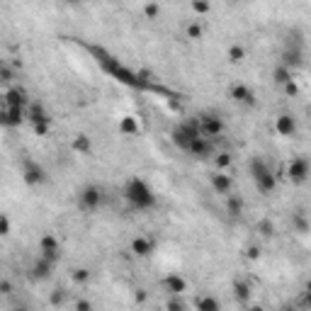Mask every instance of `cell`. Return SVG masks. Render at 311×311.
<instances>
[{"instance_id":"obj_20","label":"cell","mask_w":311,"mask_h":311,"mask_svg":"<svg viewBox=\"0 0 311 311\" xmlns=\"http://www.w3.org/2000/svg\"><path fill=\"white\" fill-rule=\"evenodd\" d=\"M117 132L122 134V136H139V132H141V124H139V119H136V117H132V114H124L122 119H119V124H117Z\"/></svg>"},{"instance_id":"obj_15","label":"cell","mask_w":311,"mask_h":311,"mask_svg":"<svg viewBox=\"0 0 311 311\" xmlns=\"http://www.w3.org/2000/svg\"><path fill=\"white\" fill-rule=\"evenodd\" d=\"M209 185L214 188L216 195L229 197V195H231V190H233V180H231V175H224L222 170H219V173H211L209 175Z\"/></svg>"},{"instance_id":"obj_33","label":"cell","mask_w":311,"mask_h":311,"mask_svg":"<svg viewBox=\"0 0 311 311\" xmlns=\"http://www.w3.org/2000/svg\"><path fill=\"white\" fill-rule=\"evenodd\" d=\"M190 10L195 12V15H207V12L211 10V5L207 0H192V3H190Z\"/></svg>"},{"instance_id":"obj_48","label":"cell","mask_w":311,"mask_h":311,"mask_svg":"<svg viewBox=\"0 0 311 311\" xmlns=\"http://www.w3.org/2000/svg\"><path fill=\"white\" fill-rule=\"evenodd\" d=\"M12 311H29V309H27V306H15Z\"/></svg>"},{"instance_id":"obj_41","label":"cell","mask_w":311,"mask_h":311,"mask_svg":"<svg viewBox=\"0 0 311 311\" xmlns=\"http://www.w3.org/2000/svg\"><path fill=\"white\" fill-rule=\"evenodd\" d=\"M282 90H285V95H289V98H297V95H299V85H297L294 80H292V83H287Z\"/></svg>"},{"instance_id":"obj_1","label":"cell","mask_w":311,"mask_h":311,"mask_svg":"<svg viewBox=\"0 0 311 311\" xmlns=\"http://www.w3.org/2000/svg\"><path fill=\"white\" fill-rule=\"evenodd\" d=\"M88 49L92 51V56L100 61V66L110 73L112 78H117L119 83H124V85H129V88H139V90H148V88H153L151 83H146L144 78L139 76V73H134L132 68H127L122 64V61H117L112 54H107L105 49H100V46H95V44H88Z\"/></svg>"},{"instance_id":"obj_10","label":"cell","mask_w":311,"mask_h":311,"mask_svg":"<svg viewBox=\"0 0 311 311\" xmlns=\"http://www.w3.org/2000/svg\"><path fill=\"white\" fill-rule=\"evenodd\" d=\"M282 64H285L287 68H292V71H294V68H299L301 64H304V58H301V42H299V39H294V42L289 39V42H287L285 51H282Z\"/></svg>"},{"instance_id":"obj_5","label":"cell","mask_w":311,"mask_h":311,"mask_svg":"<svg viewBox=\"0 0 311 311\" xmlns=\"http://www.w3.org/2000/svg\"><path fill=\"white\" fill-rule=\"evenodd\" d=\"M311 178V163L304 156H297L287 163V180L292 185H304Z\"/></svg>"},{"instance_id":"obj_39","label":"cell","mask_w":311,"mask_h":311,"mask_svg":"<svg viewBox=\"0 0 311 311\" xmlns=\"http://www.w3.org/2000/svg\"><path fill=\"white\" fill-rule=\"evenodd\" d=\"M0 236H10V216L0 214Z\"/></svg>"},{"instance_id":"obj_28","label":"cell","mask_w":311,"mask_h":311,"mask_svg":"<svg viewBox=\"0 0 311 311\" xmlns=\"http://www.w3.org/2000/svg\"><path fill=\"white\" fill-rule=\"evenodd\" d=\"M226 56H229V64H243L245 49L241 44H231L229 46V51H226Z\"/></svg>"},{"instance_id":"obj_16","label":"cell","mask_w":311,"mask_h":311,"mask_svg":"<svg viewBox=\"0 0 311 311\" xmlns=\"http://www.w3.org/2000/svg\"><path fill=\"white\" fill-rule=\"evenodd\" d=\"M163 289L170 292V297H180V294L188 289V279L175 275V272H173V275H166V277H163Z\"/></svg>"},{"instance_id":"obj_30","label":"cell","mask_w":311,"mask_h":311,"mask_svg":"<svg viewBox=\"0 0 311 311\" xmlns=\"http://www.w3.org/2000/svg\"><path fill=\"white\" fill-rule=\"evenodd\" d=\"M202 34H204V27H202L197 20L185 24V37H188V39H202Z\"/></svg>"},{"instance_id":"obj_45","label":"cell","mask_w":311,"mask_h":311,"mask_svg":"<svg viewBox=\"0 0 311 311\" xmlns=\"http://www.w3.org/2000/svg\"><path fill=\"white\" fill-rule=\"evenodd\" d=\"M248 311H265V306H260V304H248Z\"/></svg>"},{"instance_id":"obj_19","label":"cell","mask_w":311,"mask_h":311,"mask_svg":"<svg viewBox=\"0 0 311 311\" xmlns=\"http://www.w3.org/2000/svg\"><path fill=\"white\" fill-rule=\"evenodd\" d=\"M27 119L32 124H51V117H49V112L44 110L42 102H32L27 107Z\"/></svg>"},{"instance_id":"obj_11","label":"cell","mask_w":311,"mask_h":311,"mask_svg":"<svg viewBox=\"0 0 311 311\" xmlns=\"http://www.w3.org/2000/svg\"><path fill=\"white\" fill-rule=\"evenodd\" d=\"M3 100H5L8 107H24V110H27V107L32 105L29 95H27V90L20 88V85H17V88L5 90V92H3Z\"/></svg>"},{"instance_id":"obj_6","label":"cell","mask_w":311,"mask_h":311,"mask_svg":"<svg viewBox=\"0 0 311 311\" xmlns=\"http://www.w3.org/2000/svg\"><path fill=\"white\" fill-rule=\"evenodd\" d=\"M102 200H105V195H102V188H98V185H85V188L78 192V207L83 211L100 209Z\"/></svg>"},{"instance_id":"obj_37","label":"cell","mask_w":311,"mask_h":311,"mask_svg":"<svg viewBox=\"0 0 311 311\" xmlns=\"http://www.w3.org/2000/svg\"><path fill=\"white\" fill-rule=\"evenodd\" d=\"M166 311H185V301L180 299V297H170L166 301Z\"/></svg>"},{"instance_id":"obj_42","label":"cell","mask_w":311,"mask_h":311,"mask_svg":"<svg viewBox=\"0 0 311 311\" xmlns=\"http://www.w3.org/2000/svg\"><path fill=\"white\" fill-rule=\"evenodd\" d=\"M146 299H148V292H146L144 287H139L134 292V301H136V304H146Z\"/></svg>"},{"instance_id":"obj_50","label":"cell","mask_w":311,"mask_h":311,"mask_svg":"<svg viewBox=\"0 0 311 311\" xmlns=\"http://www.w3.org/2000/svg\"><path fill=\"white\" fill-rule=\"evenodd\" d=\"M285 311H292V309H285Z\"/></svg>"},{"instance_id":"obj_12","label":"cell","mask_w":311,"mask_h":311,"mask_svg":"<svg viewBox=\"0 0 311 311\" xmlns=\"http://www.w3.org/2000/svg\"><path fill=\"white\" fill-rule=\"evenodd\" d=\"M275 134L279 136H294L297 134V119H294V114H289V112H282L275 117Z\"/></svg>"},{"instance_id":"obj_36","label":"cell","mask_w":311,"mask_h":311,"mask_svg":"<svg viewBox=\"0 0 311 311\" xmlns=\"http://www.w3.org/2000/svg\"><path fill=\"white\" fill-rule=\"evenodd\" d=\"M12 78H15V71H12V66L3 61V64H0V80H3V83H10Z\"/></svg>"},{"instance_id":"obj_14","label":"cell","mask_w":311,"mask_h":311,"mask_svg":"<svg viewBox=\"0 0 311 311\" xmlns=\"http://www.w3.org/2000/svg\"><path fill=\"white\" fill-rule=\"evenodd\" d=\"M229 95L236 102H241V105H248V107L256 105V92L248 88V85H243V83H233L231 88H229Z\"/></svg>"},{"instance_id":"obj_2","label":"cell","mask_w":311,"mask_h":311,"mask_svg":"<svg viewBox=\"0 0 311 311\" xmlns=\"http://www.w3.org/2000/svg\"><path fill=\"white\" fill-rule=\"evenodd\" d=\"M124 200L129 202V207L136 211H146L156 207V195L148 188V182L144 178H129L124 185Z\"/></svg>"},{"instance_id":"obj_26","label":"cell","mask_w":311,"mask_h":311,"mask_svg":"<svg viewBox=\"0 0 311 311\" xmlns=\"http://www.w3.org/2000/svg\"><path fill=\"white\" fill-rule=\"evenodd\" d=\"M292 229H294L297 233H309L311 231V222L306 219V214H301V211L292 214Z\"/></svg>"},{"instance_id":"obj_35","label":"cell","mask_w":311,"mask_h":311,"mask_svg":"<svg viewBox=\"0 0 311 311\" xmlns=\"http://www.w3.org/2000/svg\"><path fill=\"white\" fill-rule=\"evenodd\" d=\"M144 15H146V20H156V17L161 15V5H158V3H146Z\"/></svg>"},{"instance_id":"obj_4","label":"cell","mask_w":311,"mask_h":311,"mask_svg":"<svg viewBox=\"0 0 311 311\" xmlns=\"http://www.w3.org/2000/svg\"><path fill=\"white\" fill-rule=\"evenodd\" d=\"M197 139H202L200 119H185V122H180L178 127H173V132H170V141L178 146V148L188 151V153Z\"/></svg>"},{"instance_id":"obj_8","label":"cell","mask_w":311,"mask_h":311,"mask_svg":"<svg viewBox=\"0 0 311 311\" xmlns=\"http://www.w3.org/2000/svg\"><path fill=\"white\" fill-rule=\"evenodd\" d=\"M200 129H202V136L211 141V139H216V136H222L224 134V119L219 117V114L207 112V114H202L200 117Z\"/></svg>"},{"instance_id":"obj_44","label":"cell","mask_w":311,"mask_h":311,"mask_svg":"<svg viewBox=\"0 0 311 311\" xmlns=\"http://www.w3.org/2000/svg\"><path fill=\"white\" fill-rule=\"evenodd\" d=\"M34 127V134H37V136H46V134H49V124H32Z\"/></svg>"},{"instance_id":"obj_21","label":"cell","mask_w":311,"mask_h":311,"mask_svg":"<svg viewBox=\"0 0 311 311\" xmlns=\"http://www.w3.org/2000/svg\"><path fill=\"white\" fill-rule=\"evenodd\" d=\"M272 80L277 83L279 88H285L287 83H292V80H294V71H292V68H287L285 64H277V66L272 68Z\"/></svg>"},{"instance_id":"obj_9","label":"cell","mask_w":311,"mask_h":311,"mask_svg":"<svg viewBox=\"0 0 311 311\" xmlns=\"http://www.w3.org/2000/svg\"><path fill=\"white\" fill-rule=\"evenodd\" d=\"M22 180L29 185V188H37V185H42L46 180V170L37 161H32V158H27L22 163Z\"/></svg>"},{"instance_id":"obj_43","label":"cell","mask_w":311,"mask_h":311,"mask_svg":"<svg viewBox=\"0 0 311 311\" xmlns=\"http://www.w3.org/2000/svg\"><path fill=\"white\" fill-rule=\"evenodd\" d=\"M0 292L8 297V294H12V282L10 279H0Z\"/></svg>"},{"instance_id":"obj_27","label":"cell","mask_w":311,"mask_h":311,"mask_svg":"<svg viewBox=\"0 0 311 311\" xmlns=\"http://www.w3.org/2000/svg\"><path fill=\"white\" fill-rule=\"evenodd\" d=\"M226 211H229L231 216H241V214H243V200H241L238 195H229V197H226Z\"/></svg>"},{"instance_id":"obj_13","label":"cell","mask_w":311,"mask_h":311,"mask_svg":"<svg viewBox=\"0 0 311 311\" xmlns=\"http://www.w3.org/2000/svg\"><path fill=\"white\" fill-rule=\"evenodd\" d=\"M27 119V110L24 107H3V112H0V122H3V127H20V124Z\"/></svg>"},{"instance_id":"obj_49","label":"cell","mask_w":311,"mask_h":311,"mask_svg":"<svg viewBox=\"0 0 311 311\" xmlns=\"http://www.w3.org/2000/svg\"><path fill=\"white\" fill-rule=\"evenodd\" d=\"M306 112H309V117H311V105H309V110H306Z\"/></svg>"},{"instance_id":"obj_34","label":"cell","mask_w":311,"mask_h":311,"mask_svg":"<svg viewBox=\"0 0 311 311\" xmlns=\"http://www.w3.org/2000/svg\"><path fill=\"white\" fill-rule=\"evenodd\" d=\"M64 301H66V292H64V289H58L56 287L54 292H51V294H49V304H51V306H64Z\"/></svg>"},{"instance_id":"obj_32","label":"cell","mask_w":311,"mask_h":311,"mask_svg":"<svg viewBox=\"0 0 311 311\" xmlns=\"http://www.w3.org/2000/svg\"><path fill=\"white\" fill-rule=\"evenodd\" d=\"M71 279H73L76 285H83V282H88L90 279V270L88 267H76V270L71 272Z\"/></svg>"},{"instance_id":"obj_29","label":"cell","mask_w":311,"mask_h":311,"mask_svg":"<svg viewBox=\"0 0 311 311\" xmlns=\"http://www.w3.org/2000/svg\"><path fill=\"white\" fill-rule=\"evenodd\" d=\"M214 166L219 168V170H226V168L233 166V156L229 151H219V153L214 156Z\"/></svg>"},{"instance_id":"obj_47","label":"cell","mask_w":311,"mask_h":311,"mask_svg":"<svg viewBox=\"0 0 311 311\" xmlns=\"http://www.w3.org/2000/svg\"><path fill=\"white\" fill-rule=\"evenodd\" d=\"M304 292H311V279L306 282V285H304Z\"/></svg>"},{"instance_id":"obj_3","label":"cell","mask_w":311,"mask_h":311,"mask_svg":"<svg viewBox=\"0 0 311 311\" xmlns=\"http://www.w3.org/2000/svg\"><path fill=\"white\" fill-rule=\"evenodd\" d=\"M248 173H251V178H253V182H256V188L260 190L263 195L275 192V188H277V178L272 175L270 166H267L260 156H253V158L248 161Z\"/></svg>"},{"instance_id":"obj_38","label":"cell","mask_w":311,"mask_h":311,"mask_svg":"<svg viewBox=\"0 0 311 311\" xmlns=\"http://www.w3.org/2000/svg\"><path fill=\"white\" fill-rule=\"evenodd\" d=\"M73 309L76 311H95V306H92V301L90 299H83V297H80V299H76Z\"/></svg>"},{"instance_id":"obj_31","label":"cell","mask_w":311,"mask_h":311,"mask_svg":"<svg viewBox=\"0 0 311 311\" xmlns=\"http://www.w3.org/2000/svg\"><path fill=\"white\" fill-rule=\"evenodd\" d=\"M258 233L263 238H272L275 236V224H272V219H260L258 222Z\"/></svg>"},{"instance_id":"obj_18","label":"cell","mask_w":311,"mask_h":311,"mask_svg":"<svg viewBox=\"0 0 311 311\" xmlns=\"http://www.w3.org/2000/svg\"><path fill=\"white\" fill-rule=\"evenodd\" d=\"M190 156H195V158H211V156H216L214 153V141H209V139H197L195 144H192V148H190Z\"/></svg>"},{"instance_id":"obj_22","label":"cell","mask_w":311,"mask_h":311,"mask_svg":"<svg viewBox=\"0 0 311 311\" xmlns=\"http://www.w3.org/2000/svg\"><path fill=\"white\" fill-rule=\"evenodd\" d=\"M51 270H54V263H49L44 258H37V263L32 265V277L34 279H49L51 277Z\"/></svg>"},{"instance_id":"obj_23","label":"cell","mask_w":311,"mask_h":311,"mask_svg":"<svg viewBox=\"0 0 311 311\" xmlns=\"http://www.w3.org/2000/svg\"><path fill=\"white\" fill-rule=\"evenodd\" d=\"M233 294H236V299L248 304L251 297H253V287H251V282H245V279H233Z\"/></svg>"},{"instance_id":"obj_40","label":"cell","mask_w":311,"mask_h":311,"mask_svg":"<svg viewBox=\"0 0 311 311\" xmlns=\"http://www.w3.org/2000/svg\"><path fill=\"white\" fill-rule=\"evenodd\" d=\"M243 256L248 258V260H258V258H260V245H248Z\"/></svg>"},{"instance_id":"obj_17","label":"cell","mask_w":311,"mask_h":311,"mask_svg":"<svg viewBox=\"0 0 311 311\" xmlns=\"http://www.w3.org/2000/svg\"><path fill=\"white\" fill-rule=\"evenodd\" d=\"M132 253L134 256H139V258H148L151 253H153V248L156 243L148 238V236H136V238H132Z\"/></svg>"},{"instance_id":"obj_7","label":"cell","mask_w":311,"mask_h":311,"mask_svg":"<svg viewBox=\"0 0 311 311\" xmlns=\"http://www.w3.org/2000/svg\"><path fill=\"white\" fill-rule=\"evenodd\" d=\"M39 258H44L49 263H58L61 260V245H58V238L54 233H42L39 238Z\"/></svg>"},{"instance_id":"obj_25","label":"cell","mask_w":311,"mask_h":311,"mask_svg":"<svg viewBox=\"0 0 311 311\" xmlns=\"http://www.w3.org/2000/svg\"><path fill=\"white\" fill-rule=\"evenodd\" d=\"M71 148H73L76 153H80V156H88L90 151H92V141H90L88 134H76V136H73V141H71Z\"/></svg>"},{"instance_id":"obj_24","label":"cell","mask_w":311,"mask_h":311,"mask_svg":"<svg viewBox=\"0 0 311 311\" xmlns=\"http://www.w3.org/2000/svg\"><path fill=\"white\" fill-rule=\"evenodd\" d=\"M195 309L197 311H222V304H219L216 297H211V294H200L195 299Z\"/></svg>"},{"instance_id":"obj_46","label":"cell","mask_w":311,"mask_h":311,"mask_svg":"<svg viewBox=\"0 0 311 311\" xmlns=\"http://www.w3.org/2000/svg\"><path fill=\"white\" fill-rule=\"evenodd\" d=\"M304 304H306V306H311V292H304Z\"/></svg>"}]
</instances>
